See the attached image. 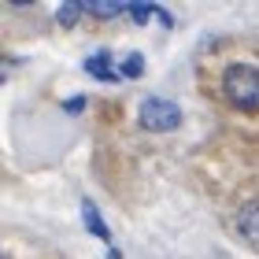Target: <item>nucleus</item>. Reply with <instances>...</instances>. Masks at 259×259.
I'll return each mask as SVG.
<instances>
[{
	"label": "nucleus",
	"instance_id": "obj_6",
	"mask_svg": "<svg viewBox=\"0 0 259 259\" xmlns=\"http://www.w3.org/2000/svg\"><path fill=\"white\" fill-rule=\"evenodd\" d=\"M85 15H93V19H122V15H130V8L126 4H97V0H85Z\"/></svg>",
	"mask_w": 259,
	"mask_h": 259
},
{
	"label": "nucleus",
	"instance_id": "obj_11",
	"mask_svg": "<svg viewBox=\"0 0 259 259\" xmlns=\"http://www.w3.org/2000/svg\"><path fill=\"white\" fill-rule=\"evenodd\" d=\"M156 19H159V22H163V26H167V30L174 26V15H170V11H163V8H156Z\"/></svg>",
	"mask_w": 259,
	"mask_h": 259
},
{
	"label": "nucleus",
	"instance_id": "obj_3",
	"mask_svg": "<svg viewBox=\"0 0 259 259\" xmlns=\"http://www.w3.org/2000/svg\"><path fill=\"white\" fill-rule=\"evenodd\" d=\"M237 233L259 252V200H248V204L237 211Z\"/></svg>",
	"mask_w": 259,
	"mask_h": 259
},
{
	"label": "nucleus",
	"instance_id": "obj_5",
	"mask_svg": "<svg viewBox=\"0 0 259 259\" xmlns=\"http://www.w3.org/2000/svg\"><path fill=\"white\" fill-rule=\"evenodd\" d=\"M85 74L97 81H119L122 70H111V52H93L85 60Z\"/></svg>",
	"mask_w": 259,
	"mask_h": 259
},
{
	"label": "nucleus",
	"instance_id": "obj_1",
	"mask_svg": "<svg viewBox=\"0 0 259 259\" xmlns=\"http://www.w3.org/2000/svg\"><path fill=\"white\" fill-rule=\"evenodd\" d=\"M222 97L230 108L244 115H259V67L252 63H233L222 74Z\"/></svg>",
	"mask_w": 259,
	"mask_h": 259
},
{
	"label": "nucleus",
	"instance_id": "obj_12",
	"mask_svg": "<svg viewBox=\"0 0 259 259\" xmlns=\"http://www.w3.org/2000/svg\"><path fill=\"white\" fill-rule=\"evenodd\" d=\"M108 259H122V252L119 248H108Z\"/></svg>",
	"mask_w": 259,
	"mask_h": 259
},
{
	"label": "nucleus",
	"instance_id": "obj_4",
	"mask_svg": "<svg viewBox=\"0 0 259 259\" xmlns=\"http://www.w3.org/2000/svg\"><path fill=\"white\" fill-rule=\"evenodd\" d=\"M81 222H85V230L93 233V237H100L104 244H108L111 241V230H108V222H104L100 219V207L97 204H93V200L85 196V200H81Z\"/></svg>",
	"mask_w": 259,
	"mask_h": 259
},
{
	"label": "nucleus",
	"instance_id": "obj_7",
	"mask_svg": "<svg viewBox=\"0 0 259 259\" xmlns=\"http://www.w3.org/2000/svg\"><path fill=\"white\" fill-rule=\"evenodd\" d=\"M81 15H85V8H81V4H63V8H56V22H60L63 30H70Z\"/></svg>",
	"mask_w": 259,
	"mask_h": 259
},
{
	"label": "nucleus",
	"instance_id": "obj_10",
	"mask_svg": "<svg viewBox=\"0 0 259 259\" xmlns=\"http://www.w3.org/2000/svg\"><path fill=\"white\" fill-rule=\"evenodd\" d=\"M63 111H67V115H81V111H85V97H70V100L63 104Z\"/></svg>",
	"mask_w": 259,
	"mask_h": 259
},
{
	"label": "nucleus",
	"instance_id": "obj_2",
	"mask_svg": "<svg viewBox=\"0 0 259 259\" xmlns=\"http://www.w3.org/2000/svg\"><path fill=\"white\" fill-rule=\"evenodd\" d=\"M141 126L148 130V134H170V130L182 126V108L163 97H148L141 104Z\"/></svg>",
	"mask_w": 259,
	"mask_h": 259
},
{
	"label": "nucleus",
	"instance_id": "obj_8",
	"mask_svg": "<svg viewBox=\"0 0 259 259\" xmlns=\"http://www.w3.org/2000/svg\"><path fill=\"white\" fill-rule=\"evenodd\" d=\"M141 74H145V56L130 52L126 60H122V78H141Z\"/></svg>",
	"mask_w": 259,
	"mask_h": 259
},
{
	"label": "nucleus",
	"instance_id": "obj_9",
	"mask_svg": "<svg viewBox=\"0 0 259 259\" xmlns=\"http://www.w3.org/2000/svg\"><path fill=\"white\" fill-rule=\"evenodd\" d=\"M152 15H156V8H145V4H130V19H134V22H148Z\"/></svg>",
	"mask_w": 259,
	"mask_h": 259
}]
</instances>
